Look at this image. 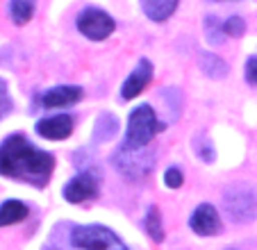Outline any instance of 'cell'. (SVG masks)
<instances>
[{
	"mask_svg": "<svg viewBox=\"0 0 257 250\" xmlns=\"http://www.w3.org/2000/svg\"><path fill=\"white\" fill-rule=\"evenodd\" d=\"M62 250H127L125 243L102 225H73Z\"/></svg>",
	"mask_w": 257,
	"mask_h": 250,
	"instance_id": "2",
	"label": "cell"
},
{
	"mask_svg": "<svg viewBox=\"0 0 257 250\" xmlns=\"http://www.w3.org/2000/svg\"><path fill=\"white\" fill-rule=\"evenodd\" d=\"M182 171L178 169V166H171L169 171L164 173V182H166V187H171V189H178V187H182Z\"/></svg>",
	"mask_w": 257,
	"mask_h": 250,
	"instance_id": "20",
	"label": "cell"
},
{
	"mask_svg": "<svg viewBox=\"0 0 257 250\" xmlns=\"http://www.w3.org/2000/svg\"><path fill=\"white\" fill-rule=\"evenodd\" d=\"M55 169V157L32 146L23 135H12L0 144V175L34 187L48 184Z\"/></svg>",
	"mask_w": 257,
	"mask_h": 250,
	"instance_id": "1",
	"label": "cell"
},
{
	"mask_svg": "<svg viewBox=\"0 0 257 250\" xmlns=\"http://www.w3.org/2000/svg\"><path fill=\"white\" fill-rule=\"evenodd\" d=\"M198 66H200V71H203L207 77H212V80H218V77L228 75V64H225L221 57L212 55V53H200L198 55Z\"/></svg>",
	"mask_w": 257,
	"mask_h": 250,
	"instance_id": "14",
	"label": "cell"
},
{
	"mask_svg": "<svg viewBox=\"0 0 257 250\" xmlns=\"http://www.w3.org/2000/svg\"><path fill=\"white\" fill-rule=\"evenodd\" d=\"M118 132V120L114 114H100L96 120V128H93V141L102 144V141H109L114 135Z\"/></svg>",
	"mask_w": 257,
	"mask_h": 250,
	"instance_id": "15",
	"label": "cell"
},
{
	"mask_svg": "<svg viewBox=\"0 0 257 250\" xmlns=\"http://www.w3.org/2000/svg\"><path fill=\"white\" fill-rule=\"evenodd\" d=\"M223 207L230 221L248 223L257 216V191L248 184H234L225 191Z\"/></svg>",
	"mask_w": 257,
	"mask_h": 250,
	"instance_id": "4",
	"label": "cell"
},
{
	"mask_svg": "<svg viewBox=\"0 0 257 250\" xmlns=\"http://www.w3.org/2000/svg\"><path fill=\"white\" fill-rule=\"evenodd\" d=\"M146 232L153 236V241H162L164 239V223H162V216H160V209L155 205L148 209L146 214Z\"/></svg>",
	"mask_w": 257,
	"mask_h": 250,
	"instance_id": "17",
	"label": "cell"
},
{
	"mask_svg": "<svg viewBox=\"0 0 257 250\" xmlns=\"http://www.w3.org/2000/svg\"><path fill=\"white\" fill-rule=\"evenodd\" d=\"M37 132H39L44 139L62 141V139H66V137L73 132V116L57 114V116L41 118L39 123H37Z\"/></svg>",
	"mask_w": 257,
	"mask_h": 250,
	"instance_id": "9",
	"label": "cell"
},
{
	"mask_svg": "<svg viewBox=\"0 0 257 250\" xmlns=\"http://www.w3.org/2000/svg\"><path fill=\"white\" fill-rule=\"evenodd\" d=\"M246 80L250 84H257V57H250L246 64Z\"/></svg>",
	"mask_w": 257,
	"mask_h": 250,
	"instance_id": "23",
	"label": "cell"
},
{
	"mask_svg": "<svg viewBox=\"0 0 257 250\" xmlns=\"http://www.w3.org/2000/svg\"><path fill=\"white\" fill-rule=\"evenodd\" d=\"M30 209L25 202L21 200H5L0 205V227L5 225H14V223H21L23 218H28Z\"/></svg>",
	"mask_w": 257,
	"mask_h": 250,
	"instance_id": "13",
	"label": "cell"
},
{
	"mask_svg": "<svg viewBox=\"0 0 257 250\" xmlns=\"http://www.w3.org/2000/svg\"><path fill=\"white\" fill-rule=\"evenodd\" d=\"M223 30H225V37H241V34L246 32V23H243V19H239V16H230L223 23Z\"/></svg>",
	"mask_w": 257,
	"mask_h": 250,
	"instance_id": "19",
	"label": "cell"
},
{
	"mask_svg": "<svg viewBox=\"0 0 257 250\" xmlns=\"http://www.w3.org/2000/svg\"><path fill=\"white\" fill-rule=\"evenodd\" d=\"M114 19L109 14H105L102 10L96 7H87L82 14L78 16V30L91 41H102L114 32Z\"/></svg>",
	"mask_w": 257,
	"mask_h": 250,
	"instance_id": "6",
	"label": "cell"
},
{
	"mask_svg": "<svg viewBox=\"0 0 257 250\" xmlns=\"http://www.w3.org/2000/svg\"><path fill=\"white\" fill-rule=\"evenodd\" d=\"M12 111V98H10V91H7V84L0 80V118L7 116Z\"/></svg>",
	"mask_w": 257,
	"mask_h": 250,
	"instance_id": "21",
	"label": "cell"
},
{
	"mask_svg": "<svg viewBox=\"0 0 257 250\" xmlns=\"http://www.w3.org/2000/svg\"><path fill=\"white\" fill-rule=\"evenodd\" d=\"M189 225H191V230L200 236L218 234V232H221V218H218L216 207L209 205V202H203V205L191 214Z\"/></svg>",
	"mask_w": 257,
	"mask_h": 250,
	"instance_id": "8",
	"label": "cell"
},
{
	"mask_svg": "<svg viewBox=\"0 0 257 250\" xmlns=\"http://www.w3.org/2000/svg\"><path fill=\"white\" fill-rule=\"evenodd\" d=\"M114 169L127 180H141L153 171V164H155V155L148 153V150H130L123 146L116 155L112 157Z\"/></svg>",
	"mask_w": 257,
	"mask_h": 250,
	"instance_id": "5",
	"label": "cell"
},
{
	"mask_svg": "<svg viewBox=\"0 0 257 250\" xmlns=\"http://www.w3.org/2000/svg\"><path fill=\"white\" fill-rule=\"evenodd\" d=\"M34 0H10V16L16 25H25L34 16Z\"/></svg>",
	"mask_w": 257,
	"mask_h": 250,
	"instance_id": "16",
	"label": "cell"
},
{
	"mask_svg": "<svg viewBox=\"0 0 257 250\" xmlns=\"http://www.w3.org/2000/svg\"><path fill=\"white\" fill-rule=\"evenodd\" d=\"M98 175H93L91 171H84L80 173L78 178H73L71 182L64 187V198L68 202H84V200H91V198L98 196Z\"/></svg>",
	"mask_w": 257,
	"mask_h": 250,
	"instance_id": "7",
	"label": "cell"
},
{
	"mask_svg": "<svg viewBox=\"0 0 257 250\" xmlns=\"http://www.w3.org/2000/svg\"><path fill=\"white\" fill-rule=\"evenodd\" d=\"M205 37H207L209 44H223V37H225V30L223 23L216 19V16H207L205 19Z\"/></svg>",
	"mask_w": 257,
	"mask_h": 250,
	"instance_id": "18",
	"label": "cell"
},
{
	"mask_svg": "<svg viewBox=\"0 0 257 250\" xmlns=\"http://www.w3.org/2000/svg\"><path fill=\"white\" fill-rule=\"evenodd\" d=\"M166 123H160L151 105H139L132 109L127 118V132H125V148L139 150L153 141V137L160 130H164Z\"/></svg>",
	"mask_w": 257,
	"mask_h": 250,
	"instance_id": "3",
	"label": "cell"
},
{
	"mask_svg": "<svg viewBox=\"0 0 257 250\" xmlns=\"http://www.w3.org/2000/svg\"><path fill=\"white\" fill-rule=\"evenodd\" d=\"M228 250H234V248H228Z\"/></svg>",
	"mask_w": 257,
	"mask_h": 250,
	"instance_id": "24",
	"label": "cell"
},
{
	"mask_svg": "<svg viewBox=\"0 0 257 250\" xmlns=\"http://www.w3.org/2000/svg\"><path fill=\"white\" fill-rule=\"evenodd\" d=\"M151 77H153L151 62H148V59H141V62L135 66V71L130 73V77L125 80V84H123V91H121L123 100H132V98L139 96V93L148 87Z\"/></svg>",
	"mask_w": 257,
	"mask_h": 250,
	"instance_id": "10",
	"label": "cell"
},
{
	"mask_svg": "<svg viewBox=\"0 0 257 250\" xmlns=\"http://www.w3.org/2000/svg\"><path fill=\"white\" fill-rule=\"evenodd\" d=\"M82 96L84 91L80 87H55L41 96V105L48 107V109H53V107H68L80 102Z\"/></svg>",
	"mask_w": 257,
	"mask_h": 250,
	"instance_id": "11",
	"label": "cell"
},
{
	"mask_svg": "<svg viewBox=\"0 0 257 250\" xmlns=\"http://www.w3.org/2000/svg\"><path fill=\"white\" fill-rule=\"evenodd\" d=\"M178 7V0H141V10L155 23H162L166 21Z\"/></svg>",
	"mask_w": 257,
	"mask_h": 250,
	"instance_id": "12",
	"label": "cell"
},
{
	"mask_svg": "<svg viewBox=\"0 0 257 250\" xmlns=\"http://www.w3.org/2000/svg\"><path fill=\"white\" fill-rule=\"evenodd\" d=\"M196 155H198L203 162H214V148H212V144H209L207 139H205V144H203V148L198 146V150H196Z\"/></svg>",
	"mask_w": 257,
	"mask_h": 250,
	"instance_id": "22",
	"label": "cell"
}]
</instances>
